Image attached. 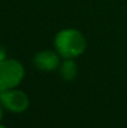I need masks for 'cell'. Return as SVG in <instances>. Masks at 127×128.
<instances>
[{"label":"cell","mask_w":127,"mask_h":128,"mask_svg":"<svg viewBox=\"0 0 127 128\" xmlns=\"http://www.w3.org/2000/svg\"><path fill=\"white\" fill-rule=\"evenodd\" d=\"M56 52L63 58H74L87 48V40L82 33L73 28L58 32L54 40Z\"/></svg>","instance_id":"1"},{"label":"cell","mask_w":127,"mask_h":128,"mask_svg":"<svg viewBox=\"0 0 127 128\" xmlns=\"http://www.w3.org/2000/svg\"><path fill=\"white\" fill-rule=\"evenodd\" d=\"M0 128H7V127H4V126H2V125H0Z\"/></svg>","instance_id":"8"},{"label":"cell","mask_w":127,"mask_h":128,"mask_svg":"<svg viewBox=\"0 0 127 128\" xmlns=\"http://www.w3.org/2000/svg\"><path fill=\"white\" fill-rule=\"evenodd\" d=\"M0 102L7 110L15 114H20L28 108L29 98L24 91L14 88L0 91Z\"/></svg>","instance_id":"3"},{"label":"cell","mask_w":127,"mask_h":128,"mask_svg":"<svg viewBox=\"0 0 127 128\" xmlns=\"http://www.w3.org/2000/svg\"><path fill=\"white\" fill-rule=\"evenodd\" d=\"M24 76V65L15 58H6L0 63V91L16 88Z\"/></svg>","instance_id":"2"},{"label":"cell","mask_w":127,"mask_h":128,"mask_svg":"<svg viewBox=\"0 0 127 128\" xmlns=\"http://www.w3.org/2000/svg\"><path fill=\"white\" fill-rule=\"evenodd\" d=\"M2 104H1V102H0V122H1V119L4 118V109H2Z\"/></svg>","instance_id":"7"},{"label":"cell","mask_w":127,"mask_h":128,"mask_svg":"<svg viewBox=\"0 0 127 128\" xmlns=\"http://www.w3.org/2000/svg\"><path fill=\"white\" fill-rule=\"evenodd\" d=\"M7 58V52H6V48H4V46H1L0 45V63L2 62V61H4Z\"/></svg>","instance_id":"6"},{"label":"cell","mask_w":127,"mask_h":128,"mask_svg":"<svg viewBox=\"0 0 127 128\" xmlns=\"http://www.w3.org/2000/svg\"><path fill=\"white\" fill-rule=\"evenodd\" d=\"M33 63L37 70L43 72H52L60 66V55L54 51L44 50L34 56Z\"/></svg>","instance_id":"4"},{"label":"cell","mask_w":127,"mask_h":128,"mask_svg":"<svg viewBox=\"0 0 127 128\" xmlns=\"http://www.w3.org/2000/svg\"><path fill=\"white\" fill-rule=\"evenodd\" d=\"M60 74L65 81H72L78 74V65L72 58H65V61L58 66Z\"/></svg>","instance_id":"5"}]
</instances>
